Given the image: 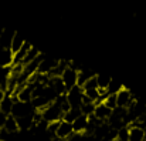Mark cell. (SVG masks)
Returning a JSON list of instances; mask_svg holds the SVG:
<instances>
[{
	"instance_id": "obj_10",
	"label": "cell",
	"mask_w": 146,
	"mask_h": 141,
	"mask_svg": "<svg viewBox=\"0 0 146 141\" xmlns=\"http://www.w3.org/2000/svg\"><path fill=\"white\" fill-rule=\"evenodd\" d=\"M71 126H72V131H74V133L82 134V133H85L87 128H88V117L81 114L78 118H75V120L71 123Z\"/></svg>"
},
{
	"instance_id": "obj_11",
	"label": "cell",
	"mask_w": 146,
	"mask_h": 141,
	"mask_svg": "<svg viewBox=\"0 0 146 141\" xmlns=\"http://www.w3.org/2000/svg\"><path fill=\"white\" fill-rule=\"evenodd\" d=\"M16 101H17V100H16L14 97L6 94L4 98L0 101V111L4 113V114H7V115H10V114H11V110H13V105H14Z\"/></svg>"
},
{
	"instance_id": "obj_26",
	"label": "cell",
	"mask_w": 146,
	"mask_h": 141,
	"mask_svg": "<svg viewBox=\"0 0 146 141\" xmlns=\"http://www.w3.org/2000/svg\"><path fill=\"white\" fill-rule=\"evenodd\" d=\"M3 30H4V27H3V26H1V24H0V34H1V33H3Z\"/></svg>"
},
{
	"instance_id": "obj_21",
	"label": "cell",
	"mask_w": 146,
	"mask_h": 141,
	"mask_svg": "<svg viewBox=\"0 0 146 141\" xmlns=\"http://www.w3.org/2000/svg\"><path fill=\"white\" fill-rule=\"evenodd\" d=\"M109 110H115L116 108V94H106V97L102 101Z\"/></svg>"
},
{
	"instance_id": "obj_7",
	"label": "cell",
	"mask_w": 146,
	"mask_h": 141,
	"mask_svg": "<svg viewBox=\"0 0 146 141\" xmlns=\"http://www.w3.org/2000/svg\"><path fill=\"white\" fill-rule=\"evenodd\" d=\"M72 133H74V131H72V126H71V123H67V121L61 120L60 124H58V128H57L55 137L60 138V140L65 141L71 134H72Z\"/></svg>"
},
{
	"instance_id": "obj_4",
	"label": "cell",
	"mask_w": 146,
	"mask_h": 141,
	"mask_svg": "<svg viewBox=\"0 0 146 141\" xmlns=\"http://www.w3.org/2000/svg\"><path fill=\"white\" fill-rule=\"evenodd\" d=\"M58 63H60V58H55V57H51V56L46 54L44 58L40 61V66H38L37 73H40V74H50L57 67Z\"/></svg>"
},
{
	"instance_id": "obj_12",
	"label": "cell",
	"mask_w": 146,
	"mask_h": 141,
	"mask_svg": "<svg viewBox=\"0 0 146 141\" xmlns=\"http://www.w3.org/2000/svg\"><path fill=\"white\" fill-rule=\"evenodd\" d=\"M14 34H16L14 30L4 27L3 33L0 34V47H3V48H10V44H11V40H13Z\"/></svg>"
},
{
	"instance_id": "obj_5",
	"label": "cell",
	"mask_w": 146,
	"mask_h": 141,
	"mask_svg": "<svg viewBox=\"0 0 146 141\" xmlns=\"http://www.w3.org/2000/svg\"><path fill=\"white\" fill-rule=\"evenodd\" d=\"M31 110H33V105L30 107L29 103L16 101L14 105H13V110H11V114H10V115H13V117L17 120V118H21V117H26V115H31V114H33Z\"/></svg>"
},
{
	"instance_id": "obj_13",
	"label": "cell",
	"mask_w": 146,
	"mask_h": 141,
	"mask_svg": "<svg viewBox=\"0 0 146 141\" xmlns=\"http://www.w3.org/2000/svg\"><path fill=\"white\" fill-rule=\"evenodd\" d=\"M97 74L92 71V70H90V68H87V67H82L80 71H78V80H77V86H80V87H82L90 79H92V77H95Z\"/></svg>"
},
{
	"instance_id": "obj_25",
	"label": "cell",
	"mask_w": 146,
	"mask_h": 141,
	"mask_svg": "<svg viewBox=\"0 0 146 141\" xmlns=\"http://www.w3.org/2000/svg\"><path fill=\"white\" fill-rule=\"evenodd\" d=\"M4 95H6V91H4V90H1V89H0V101H1V100H3V98H4Z\"/></svg>"
},
{
	"instance_id": "obj_15",
	"label": "cell",
	"mask_w": 146,
	"mask_h": 141,
	"mask_svg": "<svg viewBox=\"0 0 146 141\" xmlns=\"http://www.w3.org/2000/svg\"><path fill=\"white\" fill-rule=\"evenodd\" d=\"M17 126H19V130H29V128L34 127L33 114H31V115L21 117V118H17Z\"/></svg>"
},
{
	"instance_id": "obj_20",
	"label": "cell",
	"mask_w": 146,
	"mask_h": 141,
	"mask_svg": "<svg viewBox=\"0 0 146 141\" xmlns=\"http://www.w3.org/2000/svg\"><path fill=\"white\" fill-rule=\"evenodd\" d=\"M122 89H123V86L121 83H118L116 80L112 79L111 83H109V86H108V89H106V94H118Z\"/></svg>"
},
{
	"instance_id": "obj_18",
	"label": "cell",
	"mask_w": 146,
	"mask_h": 141,
	"mask_svg": "<svg viewBox=\"0 0 146 141\" xmlns=\"http://www.w3.org/2000/svg\"><path fill=\"white\" fill-rule=\"evenodd\" d=\"M95 79H97L98 90H105L106 91V89H108V86H109V83H111L112 79L108 77V76H104V74H97Z\"/></svg>"
},
{
	"instance_id": "obj_23",
	"label": "cell",
	"mask_w": 146,
	"mask_h": 141,
	"mask_svg": "<svg viewBox=\"0 0 146 141\" xmlns=\"http://www.w3.org/2000/svg\"><path fill=\"white\" fill-rule=\"evenodd\" d=\"M84 91L85 90H95V89H98V84H97V79L95 77H92V79H90L82 87H81Z\"/></svg>"
},
{
	"instance_id": "obj_14",
	"label": "cell",
	"mask_w": 146,
	"mask_h": 141,
	"mask_svg": "<svg viewBox=\"0 0 146 141\" xmlns=\"http://www.w3.org/2000/svg\"><path fill=\"white\" fill-rule=\"evenodd\" d=\"M31 44L29 43V42H24V44L23 47L16 53V54H13V64H21L23 63V60H24V57L27 56V53L30 51V48H31Z\"/></svg>"
},
{
	"instance_id": "obj_9",
	"label": "cell",
	"mask_w": 146,
	"mask_h": 141,
	"mask_svg": "<svg viewBox=\"0 0 146 141\" xmlns=\"http://www.w3.org/2000/svg\"><path fill=\"white\" fill-rule=\"evenodd\" d=\"M111 113H112V110H109L104 103H99L95 105V111H94V117L99 120V121H102V123H105V121H108V118L111 117Z\"/></svg>"
},
{
	"instance_id": "obj_19",
	"label": "cell",
	"mask_w": 146,
	"mask_h": 141,
	"mask_svg": "<svg viewBox=\"0 0 146 141\" xmlns=\"http://www.w3.org/2000/svg\"><path fill=\"white\" fill-rule=\"evenodd\" d=\"M81 115V110L80 108H70L67 113H64V117L62 120L67 121V123H72L75 118H78Z\"/></svg>"
},
{
	"instance_id": "obj_6",
	"label": "cell",
	"mask_w": 146,
	"mask_h": 141,
	"mask_svg": "<svg viewBox=\"0 0 146 141\" xmlns=\"http://www.w3.org/2000/svg\"><path fill=\"white\" fill-rule=\"evenodd\" d=\"M61 80H62V83H64V86H65V90L68 91V90H71L72 87L77 86L78 73H77L75 70H72L71 67H68V68H65L64 73L61 74Z\"/></svg>"
},
{
	"instance_id": "obj_17",
	"label": "cell",
	"mask_w": 146,
	"mask_h": 141,
	"mask_svg": "<svg viewBox=\"0 0 146 141\" xmlns=\"http://www.w3.org/2000/svg\"><path fill=\"white\" fill-rule=\"evenodd\" d=\"M24 42H26V40H24L19 33H16V34H14V37H13V40H11V44H10V50H11V53H13V54H16V53L23 47Z\"/></svg>"
},
{
	"instance_id": "obj_16",
	"label": "cell",
	"mask_w": 146,
	"mask_h": 141,
	"mask_svg": "<svg viewBox=\"0 0 146 141\" xmlns=\"http://www.w3.org/2000/svg\"><path fill=\"white\" fill-rule=\"evenodd\" d=\"M3 130H6V131L10 133V134L17 133V131H19L17 120H16L13 115H9V117H7V121H6V124H4V127H3Z\"/></svg>"
},
{
	"instance_id": "obj_8",
	"label": "cell",
	"mask_w": 146,
	"mask_h": 141,
	"mask_svg": "<svg viewBox=\"0 0 146 141\" xmlns=\"http://www.w3.org/2000/svg\"><path fill=\"white\" fill-rule=\"evenodd\" d=\"M128 141H146V130L132 124L128 127Z\"/></svg>"
},
{
	"instance_id": "obj_24",
	"label": "cell",
	"mask_w": 146,
	"mask_h": 141,
	"mask_svg": "<svg viewBox=\"0 0 146 141\" xmlns=\"http://www.w3.org/2000/svg\"><path fill=\"white\" fill-rule=\"evenodd\" d=\"M7 117H9L7 114H4V113L0 111V130L4 127V124H6V121H7Z\"/></svg>"
},
{
	"instance_id": "obj_22",
	"label": "cell",
	"mask_w": 146,
	"mask_h": 141,
	"mask_svg": "<svg viewBox=\"0 0 146 141\" xmlns=\"http://www.w3.org/2000/svg\"><path fill=\"white\" fill-rule=\"evenodd\" d=\"M40 53H41V51H38L36 47H31V48H30V51L27 53V56L24 57V60H23V63H21V64H23V66L29 64V63H30V61H33V60H34V58H36V57H37Z\"/></svg>"
},
{
	"instance_id": "obj_1",
	"label": "cell",
	"mask_w": 146,
	"mask_h": 141,
	"mask_svg": "<svg viewBox=\"0 0 146 141\" xmlns=\"http://www.w3.org/2000/svg\"><path fill=\"white\" fill-rule=\"evenodd\" d=\"M41 113V117L44 121L47 123H55V121H61L64 117V111L61 110V107L57 103H51L50 105H47Z\"/></svg>"
},
{
	"instance_id": "obj_3",
	"label": "cell",
	"mask_w": 146,
	"mask_h": 141,
	"mask_svg": "<svg viewBox=\"0 0 146 141\" xmlns=\"http://www.w3.org/2000/svg\"><path fill=\"white\" fill-rule=\"evenodd\" d=\"M136 100V97L133 95V93L123 87L119 93L116 94V107H121V108H129L132 105V103Z\"/></svg>"
},
{
	"instance_id": "obj_2",
	"label": "cell",
	"mask_w": 146,
	"mask_h": 141,
	"mask_svg": "<svg viewBox=\"0 0 146 141\" xmlns=\"http://www.w3.org/2000/svg\"><path fill=\"white\" fill-rule=\"evenodd\" d=\"M82 97H84V91L80 86H75L71 90H68L67 100H68L70 108H80L82 105Z\"/></svg>"
}]
</instances>
